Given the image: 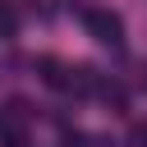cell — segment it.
<instances>
[{"mask_svg": "<svg viewBox=\"0 0 147 147\" xmlns=\"http://www.w3.org/2000/svg\"><path fill=\"white\" fill-rule=\"evenodd\" d=\"M87 23L101 32V41H115V37H119V23H115V18H106V14H87Z\"/></svg>", "mask_w": 147, "mask_h": 147, "instance_id": "1", "label": "cell"}]
</instances>
